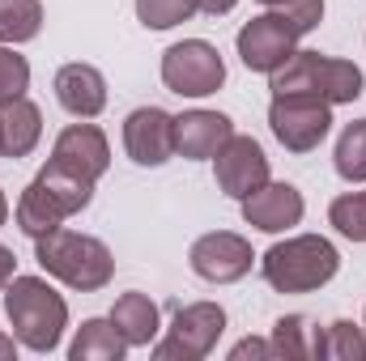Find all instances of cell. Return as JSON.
Instances as JSON below:
<instances>
[{
	"mask_svg": "<svg viewBox=\"0 0 366 361\" xmlns=\"http://www.w3.org/2000/svg\"><path fill=\"white\" fill-rule=\"evenodd\" d=\"M4 315L17 345H26L30 353H51L69 327V302L43 276H13L4 285Z\"/></svg>",
	"mask_w": 366,
	"mask_h": 361,
	"instance_id": "1",
	"label": "cell"
},
{
	"mask_svg": "<svg viewBox=\"0 0 366 361\" xmlns=\"http://www.w3.org/2000/svg\"><path fill=\"white\" fill-rule=\"evenodd\" d=\"M34 260L39 268L56 280H64L69 289H81V293H94V289H107L111 276H115V255L102 238H90V234H77V230H51L43 238H34Z\"/></svg>",
	"mask_w": 366,
	"mask_h": 361,
	"instance_id": "2",
	"label": "cell"
},
{
	"mask_svg": "<svg viewBox=\"0 0 366 361\" xmlns=\"http://www.w3.org/2000/svg\"><path fill=\"white\" fill-rule=\"evenodd\" d=\"M337 268H341V255L320 234H298V238L273 243L260 255V272L277 293H315L337 276Z\"/></svg>",
	"mask_w": 366,
	"mask_h": 361,
	"instance_id": "3",
	"label": "cell"
},
{
	"mask_svg": "<svg viewBox=\"0 0 366 361\" xmlns=\"http://www.w3.org/2000/svg\"><path fill=\"white\" fill-rule=\"evenodd\" d=\"M366 77L358 64L337 60V56H320V51H294L281 68L273 73V93H311L324 102H354L362 98Z\"/></svg>",
	"mask_w": 366,
	"mask_h": 361,
	"instance_id": "4",
	"label": "cell"
},
{
	"mask_svg": "<svg viewBox=\"0 0 366 361\" xmlns=\"http://www.w3.org/2000/svg\"><path fill=\"white\" fill-rule=\"evenodd\" d=\"M269 128L290 153H311L332 132V102L311 93H273Z\"/></svg>",
	"mask_w": 366,
	"mask_h": 361,
	"instance_id": "5",
	"label": "cell"
},
{
	"mask_svg": "<svg viewBox=\"0 0 366 361\" xmlns=\"http://www.w3.org/2000/svg\"><path fill=\"white\" fill-rule=\"evenodd\" d=\"M162 81L179 98H209L226 81V60L204 39H183L162 51Z\"/></svg>",
	"mask_w": 366,
	"mask_h": 361,
	"instance_id": "6",
	"label": "cell"
},
{
	"mask_svg": "<svg viewBox=\"0 0 366 361\" xmlns=\"http://www.w3.org/2000/svg\"><path fill=\"white\" fill-rule=\"evenodd\" d=\"M222 332H226V310L217 302L179 306L175 319H171V332L154 345V357L158 361H200L217 349Z\"/></svg>",
	"mask_w": 366,
	"mask_h": 361,
	"instance_id": "7",
	"label": "cell"
},
{
	"mask_svg": "<svg viewBox=\"0 0 366 361\" xmlns=\"http://www.w3.org/2000/svg\"><path fill=\"white\" fill-rule=\"evenodd\" d=\"M298 39H302V34L290 26V17H285L281 9H269V13L252 17V21L239 30L234 47H239V60H243L252 73L273 77L277 68L298 51Z\"/></svg>",
	"mask_w": 366,
	"mask_h": 361,
	"instance_id": "8",
	"label": "cell"
},
{
	"mask_svg": "<svg viewBox=\"0 0 366 361\" xmlns=\"http://www.w3.org/2000/svg\"><path fill=\"white\" fill-rule=\"evenodd\" d=\"M252 243L243 234H230V230H213V234H200L187 251V264L200 280L209 285H234L252 272Z\"/></svg>",
	"mask_w": 366,
	"mask_h": 361,
	"instance_id": "9",
	"label": "cell"
},
{
	"mask_svg": "<svg viewBox=\"0 0 366 361\" xmlns=\"http://www.w3.org/2000/svg\"><path fill=\"white\" fill-rule=\"evenodd\" d=\"M213 179L230 200H247L256 187L269 183V158L252 136H230L213 153Z\"/></svg>",
	"mask_w": 366,
	"mask_h": 361,
	"instance_id": "10",
	"label": "cell"
},
{
	"mask_svg": "<svg viewBox=\"0 0 366 361\" xmlns=\"http://www.w3.org/2000/svg\"><path fill=\"white\" fill-rule=\"evenodd\" d=\"M124 149L137 166H167L175 158V115L162 106H137L124 119Z\"/></svg>",
	"mask_w": 366,
	"mask_h": 361,
	"instance_id": "11",
	"label": "cell"
},
{
	"mask_svg": "<svg viewBox=\"0 0 366 361\" xmlns=\"http://www.w3.org/2000/svg\"><path fill=\"white\" fill-rule=\"evenodd\" d=\"M302 213H307V204H302V191L294 183L269 179L264 187H256L243 200V221L256 225V230H264V234H285L290 225L302 221Z\"/></svg>",
	"mask_w": 366,
	"mask_h": 361,
	"instance_id": "12",
	"label": "cell"
},
{
	"mask_svg": "<svg viewBox=\"0 0 366 361\" xmlns=\"http://www.w3.org/2000/svg\"><path fill=\"white\" fill-rule=\"evenodd\" d=\"M51 162H60V166L86 175L90 183H98L107 175V166H111V145H107L102 128H94V123H69L56 136V145H51Z\"/></svg>",
	"mask_w": 366,
	"mask_h": 361,
	"instance_id": "13",
	"label": "cell"
},
{
	"mask_svg": "<svg viewBox=\"0 0 366 361\" xmlns=\"http://www.w3.org/2000/svg\"><path fill=\"white\" fill-rule=\"evenodd\" d=\"M230 136H234V123H230V115H222V111H183V115H175V153H179V158L204 162V158H213Z\"/></svg>",
	"mask_w": 366,
	"mask_h": 361,
	"instance_id": "14",
	"label": "cell"
},
{
	"mask_svg": "<svg viewBox=\"0 0 366 361\" xmlns=\"http://www.w3.org/2000/svg\"><path fill=\"white\" fill-rule=\"evenodd\" d=\"M51 90H56V102L77 119H94L107 111V77L94 64H64Z\"/></svg>",
	"mask_w": 366,
	"mask_h": 361,
	"instance_id": "15",
	"label": "cell"
},
{
	"mask_svg": "<svg viewBox=\"0 0 366 361\" xmlns=\"http://www.w3.org/2000/svg\"><path fill=\"white\" fill-rule=\"evenodd\" d=\"M111 323H115V332L128 340V349H149L154 340H158V327H162V319H158V302L149 298V293H124V298H115V306H111Z\"/></svg>",
	"mask_w": 366,
	"mask_h": 361,
	"instance_id": "16",
	"label": "cell"
},
{
	"mask_svg": "<svg viewBox=\"0 0 366 361\" xmlns=\"http://www.w3.org/2000/svg\"><path fill=\"white\" fill-rule=\"evenodd\" d=\"M269 349L281 361H307V357H324V327H315L307 315H285L273 323Z\"/></svg>",
	"mask_w": 366,
	"mask_h": 361,
	"instance_id": "17",
	"label": "cell"
},
{
	"mask_svg": "<svg viewBox=\"0 0 366 361\" xmlns=\"http://www.w3.org/2000/svg\"><path fill=\"white\" fill-rule=\"evenodd\" d=\"M34 183L43 187V195H47L64 217H77L81 208H90V200H94V183L86 179V175H77V171H69V166H60V162H47V166L34 175Z\"/></svg>",
	"mask_w": 366,
	"mask_h": 361,
	"instance_id": "18",
	"label": "cell"
},
{
	"mask_svg": "<svg viewBox=\"0 0 366 361\" xmlns=\"http://www.w3.org/2000/svg\"><path fill=\"white\" fill-rule=\"evenodd\" d=\"M0 128H4V158H26L43 136V115L30 98H13L9 106H0Z\"/></svg>",
	"mask_w": 366,
	"mask_h": 361,
	"instance_id": "19",
	"label": "cell"
},
{
	"mask_svg": "<svg viewBox=\"0 0 366 361\" xmlns=\"http://www.w3.org/2000/svg\"><path fill=\"white\" fill-rule=\"evenodd\" d=\"M124 353H128V340L115 332L111 319H86L69 345L73 361H119Z\"/></svg>",
	"mask_w": 366,
	"mask_h": 361,
	"instance_id": "20",
	"label": "cell"
},
{
	"mask_svg": "<svg viewBox=\"0 0 366 361\" xmlns=\"http://www.w3.org/2000/svg\"><path fill=\"white\" fill-rule=\"evenodd\" d=\"M69 217L43 195V187L39 183H30L26 191H21V200H17V230L26 234V238H43V234H51V230H60Z\"/></svg>",
	"mask_w": 366,
	"mask_h": 361,
	"instance_id": "21",
	"label": "cell"
},
{
	"mask_svg": "<svg viewBox=\"0 0 366 361\" xmlns=\"http://www.w3.org/2000/svg\"><path fill=\"white\" fill-rule=\"evenodd\" d=\"M43 30V4L39 0H0V43H30Z\"/></svg>",
	"mask_w": 366,
	"mask_h": 361,
	"instance_id": "22",
	"label": "cell"
},
{
	"mask_svg": "<svg viewBox=\"0 0 366 361\" xmlns=\"http://www.w3.org/2000/svg\"><path fill=\"white\" fill-rule=\"evenodd\" d=\"M337 175L345 183H366V119L345 123V132L337 136Z\"/></svg>",
	"mask_w": 366,
	"mask_h": 361,
	"instance_id": "23",
	"label": "cell"
},
{
	"mask_svg": "<svg viewBox=\"0 0 366 361\" xmlns=\"http://www.w3.org/2000/svg\"><path fill=\"white\" fill-rule=\"evenodd\" d=\"M324 357L328 361H366V327L337 319L324 327Z\"/></svg>",
	"mask_w": 366,
	"mask_h": 361,
	"instance_id": "24",
	"label": "cell"
},
{
	"mask_svg": "<svg viewBox=\"0 0 366 361\" xmlns=\"http://www.w3.org/2000/svg\"><path fill=\"white\" fill-rule=\"evenodd\" d=\"M328 221L337 225L341 238L366 243V191H345L328 204Z\"/></svg>",
	"mask_w": 366,
	"mask_h": 361,
	"instance_id": "25",
	"label": "cell"
},
{
	"mask_svg": "<svg viewBox=\"0 0 366 361\" xmlns=\"http://www.w3.org/2000/svg\"><path fill=\"white\" fill-rule=\"evenodd\" d=\"M200 13V0H137V17L145 30H171Z\"/></svg>",
	"mask_w": 366,
	"mask_h": 361,
	"instance_id": "26",
	"label": "cell"
},
{
	"mask_svg": "<svg viewBox=\"0 0 366 361\" xmlns=\"http://www.w3.org/2000/svg\"><path fill=\"white\" fill-rule=\"evenodd\" d=\"M26 90H30L26 56H17L13 47H0V106H9L13 98H26Z\"/></svg>",
	"mask_w": 366,
	"mask_h": 361,
	"instance_id": "27",
	"label": "cell"
},
{
	"mask_svg": "<svg viewBox=\"0 0 366 361\" xmlns=\"http://www.w3.org/2000/svg\"><path fill=\"white\" fill-rule=\"evenodd\" d=\"M243 357H273V349H269V340L247 336V340H239V345L230 349V361H243Z\"/></svg>",
	"mask_w": 366,
	"mask_h": 361,
	"instance_id": "28",
	"label": "cell"
},
{
	"mask_svg": "<svg viewBox=\"0 0 366 361\" xmlns=\"http://www.w3.org/2000/svg\"><path fill=\"white\" fill-rule=\"evenodd\" d=\"M13 276H17V260H13V251H9V247H0V289H4Z\"/></svg>",
	"mask_w": 366,
	"mask_h": 361,
	"instance_id": "29",
	"label": "cell"
},
{
	"mask_svg": "<svg viewBox=\"0 0 366 361\" xmlns=\"http://www.w3.org/2000/svg\"><path fill=\"white\" fill-rule=\"evenodd\" d=\"M234 4H239V0H200V13H209V17H226Z\"/></svg>",
	"mask_w": 366,
	"mask_h": 361,
	"instance_id": "30",
	"label": "cell"
},
{
	"mask_svg": "<svg viewBox=\"0 0 366 361\" xmlns=\"http://www.w3.org/2000/svg\"><path fill=\"white\" fill-rule=\"evenodd\" d=\"M0 357H13V340L9 336H0Z\"/></svg>",
	"mask_w": 366,
	"mask_h": 361,
	"instance_id": "31",
	"label": "cell"
},
{
	"mask_svg": "<svg viewBox=\"0 0 366 361\" xmlns=\"http://www.w3.org/2000/svg\"><path fill=\"white\" fill-rule=\"evenodd\" d=\"M260 4H264V9H290L294 0H260Z\"/></svg>",
	"mask_w": 366,
	"mask_h": 361,
	"instance_id": "32",
	"label": "cell"
},
{
	"mask_svg": "<svg viewBox=\"0 0 366 361\" xmlns=\"http://www.w3.org/2000/svg\"><path fill=\"white\" fill-rule=\"evenodd\" d=\"M4 217H9V200H4V191H0V225H4Z\"/></svg>",
	"mask_w": 366,
	"mask_h": 361,
	"instance_id": "33",
	"label": "cell"
},
{
	"mask_svg": "<svg viewBox=\"0 0 366 361\" xmlns=\"http://www.w3.org/2000/svg\"><path fill=\"white\" fill-rule=\"evenodd\" d=\"M0 158H4V128H0Z\"/></svg>",
	"mask_w": 366,
	"mask_h": 361,
	"instance_id": "34",
	"label": "cell"
}]
</instances>
